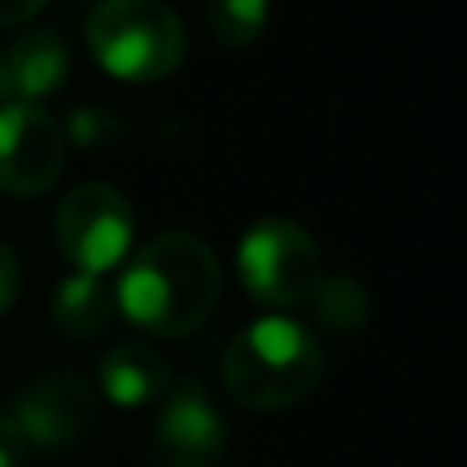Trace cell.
Wrapping results in <instances>:
<instances>
[{
    "mask_svg": "<svg viewBox=\"0 0 467 467\" xmlns=\"http://www.w3.org/2000/svg\"><path fill=\"white\" fill-rule=\"evenodd\" d=\"M222 296V266L210 242L197 234H161L131 254L115 307L123 320L152 337H189L202 328Z\"/></svg>",
    "mask_w": 467,
    "mask_h": 467,
    "instance_id": "1",
    "label": "cell"
},
{
    "mask_svg": "<svg viewBox=\"0 0 467 467\" xmlns=\"http://www.w3.org/2000/svg\"><path fill=\"white\" fill-rule=\"evenodd\" d=\"M320 378V340L291 316H263L246 324L222 357V381L246 410H291L316 394Z\"/></svg>",
    "mask_w": 467,
    "mask_h": 467,
    "instance_id": "2",
    "label": "cell"
},
{
    "mask_svg": "<svg viewBox=\"0 0 467 467\" xmlns=\"http://www.w3.org/2000/svg\"><path fill=\"white\" fill-rule=\"evenodd\" d=\"M87 46L115 78L156 82L185 57V25L164 0H103L87 21Z\"/></svg>",
    "mask_w": 467,
    "mask_h": 467,
    "instance_id": "3",
    "label": "cell"
},
{
    "mask_svg": "<svg viewBox=\"0 0 467 467\" xmlns=\"http://www.w3.org/2000/svg\"><path fill=\"white\" fill-rule=\"evenodd\" d=\"M238 279L254 304L296 307L324 279V254L299 222L263 218L238 242Z\"/></svg>",
    "mask_w": 467,
    "mask_h": 467,
    "instance_id": "4",
    "label": "cell"
},
{
    "mask_svg": "<svg viewBox=\"0 0 467 467\" xmlns=\"http://www.w3.org/2000/svg\"><path fill=\"white\" fill-rule=\"evenodd\" d=\"M57 246L62 254L78 266L82 275H99L123 263L131 254V242H136V218H131L128 197L115 185L103 181H87V185L70 189L57 205Z\"/></svg>",
    "mask_w": 467,
    "mask_h": 467,
    "instance_id": "5",
    "label": "cell"
},
{
    "mask_svg": "<svg viewBox=\"0 0 467 467\" xmlns=\"http://www.w3.org/2000/svg\"><path fill=\"white\" fill-rule=\"evenodd\" d=\"M66 169L62 123L37 103L0 107V189L13 197H41Z\"/></svg>",
    "mask_w": 467,
    "mask_h": 467,
    "instance_id": "6",
    "label": "cell"
},
{
    "mask_svg": "<svg viewBox=\"0 0 467 467\" xmlns=\"http://www.w3.org/2000/svg\"><path fill=\"white\" fill-rule=\"evenodd\" d=\"M161 414L148 435V455L156 467H222L226 460V422L213 398L197 381H181L161 398Z\"/></svg>",
    "mask_w": 467,
    "mask_h": 467,
    "instance_id": "7",
    "label": "cell"
},
{
    "mask_svg": "<svg viewBox=\"0 0 467 467\" xmlns=\"http://www.w3.org/2000/svg\"><path fill=\"white\" fill-rule=\"evenodd\" d=\"M95 389L78 373H46L16 394L13 422L37 451H66L95 427Z\"/></svg>",
    "mask_w": 467,
    "mask_h": 467,
    "instance_id": "8",
    "label": "cell"
},
{
    "mask_svg": "<svg viewBox=\"0 0 467 467\" xmlns=\"http://www.w3.org/2000/svg\"><path fill=\"white\" fill-rule=\"evenodd\" d=\"M70 78V49L62 33L54 29H29L0 49V107L13 103H37L66 87Z\"/></svg>",
    "mask_w": 467,
    "mask_h": 467,
    "instance_id": "9",
    "label": "cell"
},
{
    "mask_svg": "<svg viewBox=\"0 0 467 467\" xmlns=\"http://www.w3.org/2000/svg\"><path fill=\"white\" fill-rule=\"evenodd\" d=\"M99 386L115 406L140 410V406L161 402L172 389V365L164 361L161 348L128 340V345H115L99 361Z\"/></svg>",
    "mask_w": 467,
    "mask_h": 467,
    "instance_id": "10",
    "label": "cell"
},
{
    "mask_svg": "<svg viewBox=\"0 0 467 467\" xmlns=\"http://www.w3.org/2000/svg\"><path fill=\"white\" fill-rule=\"evenodd\" d=\"M111 312H115V291L99 275L74 271L49 296V320H54V328L62 337H74V340L99 337L107 328V320H111Z\"/></svg>",
    "mask_w": 467,
    "mask_h": 467,
    "instance_id": "11",
    "label": "cell"
},
{
    "mask_svg": "<svg viewBox=\"0 0 467 467\" xmlns=\"http://www.w3.org/2000/svg\"><path fill=\"white\" fill-rule=\"evenodd\" d=\"M307 304H312V312L320 316L332 332H357V328H365L373 316L369 291L357 279H348V275H324V279L316 283V291L307 296Z\"/></svg>",
    "mask_w": 467,
    "mask_h": 467,
    "instance_id": "12",
    "label": "cell"
},
{
    "mask_svg": "<svg viewBox=\"0 0 467 467\" xmlns=\"http://www.w3.org/2000/svg\"><path fill=\"white\" fill-rule=\"evenodd\" d=\"M271 5L275 0H210L205 5V29H210V37L218 46L242 49L263 37Z\"/></svg>",
    "mask_w": 467,
    "mask_h": 467,
    "instance_id": "13",
    "label": "cell"
},
{
    "mask_svg": "<svg viewBox=\"0 0 467 467\" xmlns=\"http://www.w3.org/2000/svg\"><path fill=\"white\" fill-rule=\"evenodd\" d=\"M62 136L82 148H103L119 136V115L103 111V107H78V111H70V123H66Z\"/></svg>",
    "mask_w": 467,
    "mask_h": 467,
    "instance_id": "14",
    "label": "cell"
},
{
    "mask_svg": "<svg viewBox=\"0 0 467 467\" xmlns=\"http://www.w3.org/2000/svg\"><path fill=\"white\" fill-rule=\"evenodd\" d=\"M25 455H29V443L16 431L13 414H0V467H21Z\"/></svg>",
    "mask_w": 467,
    "mask_h": 467,
    "instance_id": "15",
    "label": "cell"
},
{
    "mask_svg": "<svg viewBox=\"0 0 467 467\" xmlns=\"http://www.w3.org/2000/svg\"><path fill=\"white\" fill-rule=\"evenodd\" d=\"M21 296V266H16V254L0 242V316L16 304Z\"/></svg>",
    "mask_w": 467,
    "mask_h": 467,
    "instance_id": "16",
    "label": "cell"
},
{
    "mask_svg": "<svg viewBox=\"0 0 467 467\" xmlns=\"http://www.w3.org/2000/svg\"><path fill=\"white\" fill-rule=\"evenodd\" d=\"M41 8H46V0H0V29L25 25L29 16H37Z\"/></svg>",
    "mask_w": 467,
    "mask_h": 467,
    "instance_id": "17",
    "label": "cell"
}]
</instances>
